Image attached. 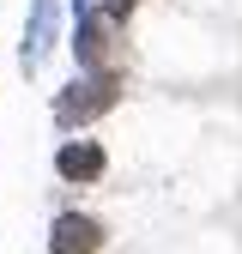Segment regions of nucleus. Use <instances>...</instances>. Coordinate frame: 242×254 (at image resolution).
<instances>
[{"label": "nucleus", "instance_id": "nucleus-1", "mask_svg": "<svg viewBox=\"0 0 242 254\" xmlns=\"http://www.w3.org/2000/svg\"><path fill=\"white\" fill-rule=\"evenodd\" d=\"M121 97H127V67H103V73H73L67 85L49 97V121L55 133H91L103 115L121 109Z\"/></svg>", "mask_w": 242, "mask_h": 254}, {"label": "nucleus", "instance_id": "nucleus-2", "mask_svg": "<svg viewBox=\"0 0 242 254\" xmlns=\"http://www.w3.org/2000/svg\"><path fill=\"white\" fill-rule=\"evenodd\" d=\"M67 49H73V67H79V73L127 67V24H115L103 6H85V12H73Z\"/></svg>", "mask_w": 242, "mask_h": 254}, {"label": "nucleus", "instance_id": "nucleus-3", "mask_svg": "<svg viewBox=\"0 0 242 254\" xmlns=\"http://www.w3.org/2000/svg\"><path fill=\"white\" fill-rule=\"evenodd\" d=\"M55 176L67 182V188H97L109 176V151L103 139H91V133H67L55 145Z\"/></svg>", "mask_w": 242, "mask_h": 254}, {"label": "nucleus", "instance_id": "nucleus-4", "mask_svg": "<svg viewBox=\"0 0 242 254\" xmlns=\"http://www.w3.org/2000/svg\"><path fill=\"white\" fill-rule=\"evenodd\" d=\"M103 248H109V224L97 212L67 206L49 218V254H103Z\"/></svg>", "mask_w": 242, "mask_h": 254}, {"label": "nucleus", "instance_id": "nucleus-5", "mask_svg": "<svg viewBox=\"0 0 242 254\" xmlns=\"http://www.w3.org/2000/svg\"><path fill=\"white\" fill-rule=\"evenodd\" d=\"M60 0H30V12H24V37H18V67L24 73H37L43 61L55 55V43H60Z\"/></svg>", "mask_w": 242, "mask_h": 254}, {"label": "nucleus", "instance_id": "nucleus-6", "mask_svg": "<svg viewBox=\"0 0 242 254\" xmlns=\"http://www.w3.org/2000/svg\"><path fill=\"white\" fill-rule=\"evenodd\" d=\"M91 6H103V12H109L115 24H127V18H133V12L145 6V0H91Z\"/></svg>", "mask_w": 242, "mask_h": 254}, {"label": "nucleus", "instance_id": "nucleus-7", "mask_svg": "<svg viewBox=\"0 0 242 254\" xmlns=\"http://www.w3.org/2000/svg\"><path fill=\"white\" fill-rule=\"evenodd\" d=\"M60 6H67V12H85V6H91V0H60Z\"/></svg>", "mask_w": 242, "mask_h": 254}]
</instances>
